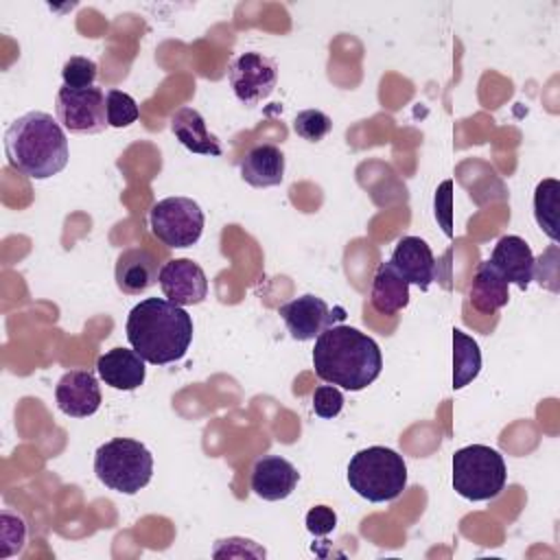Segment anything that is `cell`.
Instances as JSON below:
<instances>
[{
	"label": "cell",
	"mask_w": 560,
	"mask_h": 560,
	"mask_svg": "<svg viewBox=\"0 0 560 560\" xmlns=\"http://www.w3.org/2000/svg\"><path fill=\"white\" fill-rule=\"evenodd\" d=\"M96 77H98L96 63L81 55L70 57L61 68V79H63V85L68 88H92Z\"/></svg>",
	"instance_id": "26"
},
{
	"label": "cell",
	"mask_w": 560,
	"mask_h": 560,
	"mask_svg": "<svg viewBox=\"0 0 560 560\" xmlns=\"http://www.w3.org/2000/svg\"><path fill=\"white\" fill-rule=\"evenodd\" d=\"M468 300L472 308L483 315H492L508 304L510 300L508 282L499 276V271L488 260H483L477 267L472 284L468 289Z\"/></svg>",
	"instance_id": "21"
},
{
	"label": "cell",
	"mask_w": 560,
	"mask_h": 560,
	"mask_svg": "<svg viewBox=\"0 0 560 560\" xmlns=\"http://www.w3.org/2000/svg\"><path fill=\"white\" fill-rule=\"evenodd\" d=\"M313 368L322 381L348 392H361L378 378L383 354L378 343L365 332L335 324L317 335Z\"/></svg>",
	"instance_id": "1"
},
{
	"label": "cell",
	"mask_w": 560,
	"mask_h": 560,
	"mask_svg": "<svg viewBox=\"0 0 560 560\" xmlns=\"http://www.w3.org/2000/svg\"><path fill=\"white\" fill-rule=\"evenodd\" d=\"M300 481L298 468L280 455H262L252 468L249 486L256 497L265 501L287 499Z\"/></svg>",
	"instance_id": "15"
},
{
	"label": "cell",
	"mask_w": 560,
	"mask_h": 560,
	"mask_svg": "<svg viewBox=\"0 0 560 560\" xmlns=\"http://www.w3.org/2000/svg\"><path fill=\"white\" fill-rule=\"evenodd\" d=\"M171 131L190 151L199 155H221L223 149L219 138L208 131L203 116L195 107H179L171 116Z\"/></svg>",
	"instance_id": "19"
},
{
	"label": "cell",
	"mask_w": 560,
	"mask_h": 560,
	"mask_svg": "<svg viewBox=\"0 0 560 560\" xmlns=\"http://www.w3.org/2000/svg\"><path fill=\"white\" fill-rule=\"evenodd\" d=\"M129 346L151 365L179 361L192 341V317L162 298L140 300L125 324Z\"/></svg>",
	"instance_id": "2"
},
{
	"label": "cell",
	"mask_w": 560,
	"mask_h": 560,
	"mask_svg": "<svg viewBox=\"0 0 560 560\" xmlns=\"http://www.w3.org/2000/svg\"><path fill=\"white\" fill-rule=\"evenodd\" d=\"M203 210L190 197L160 199L149 212V225L166 247H190L201 238Z\"/></svg>",
	"instance_id": "7"
},
{
	"label": "cell",
	"mask_w": 560,
	"mask_h": 560,
	"mask_svg": "<svg viewBox=\"0 0 560 560\" xmlns=\"http://www.w3.org/2000/svg\"><path fill=\"white\" fill-rule=\"evenodd\" d=\"M2 551L0 556L2 558H9L13 553H20L22 547H24V540H26V525L22 521V516L9 512V510H2Z\"/></svg>",
	"instance_id": "27"
},
{
	"label": "cell",
	"mask_w": 560,
	"mask_h": 560,
	"mask_svg": "<svg viewBox=\"0 0 560 560\" xmlns=\"http://www.w3.org/2000/svg\"><path fill=\"white\" fill-rule=\"evenodd\" d=\"M96 479L120 494L140 492L153 477L151 451L131 438H114L94 453Z\"/></svg>",
	"instance_id": "5"
},
{
	"label": "cell",
	"mask_w": 560,
	"mask_h": 560,
	"mask_svg": "<svg viewBox=\"0 0 560 560\" xmlns=\"http://www.w3.org/2000/svg\"><path fill=\"white\" fill-rule=\"evenodd\" d=\"M158 282L164 298L177 306L201 304L208 295L206 273L190 258H173L164 262Z\"/></svg>",
	"instance_id": "10"
},
{
	"label": "cell",
	"mask_w": 560,
	"mask_h": 560,
	"mask_svg": "<svg viewBox=\"0 0 560 560\" xmlns=\"http://www.w3.org/2000/svg\"><path fill=\"white\" fill-rule=\"evenodd\" d=\"M534 278L540 287L558 293V245H551L540 254V258L534 260Z\"/></svg>",
	"instance_id": "30"
},
{
	"label": "cell",
	"mask_w": 560,
	"mask_h": 560,
	"mask_svg": "<svg viewBox=\"0 0 560 560\" xmlns=\"http://www.w3.org/2000/svg\"><path fill=\"white\" fill-rule=\"evenodd\" d=\"M116 287L127 295H140L151 289L158 280V258L142 247H129L120 252L114 269Z\"/></svg>",
	"instance_id": "17"
},
{
	"label": "cell",
	"mask_w": 560,
	"mask_h": 560,
	"mask_svg": "<svg viewBox=\"0 0 560 560\" xmlns=\"http://www.w3.org/2000/svg\"><path fill=\"white\" fill-rule=\"evenodd\" d=\"M105 107H107V122H109V127H116V129L129 127L140 116L133 96H129L127 92L116 90V88L105 92Z\"/></svg>",
	"instance_id": "24"
},
{
	"label": "cell",
	"mask_w": 560,
	"mask_h": 560,
	"mask_svg": "<svg viewBox=\"0 0 560 560\" xmlns=\"http://www.w3.org/2000/svg\"><path fill=\"white\" fill-rule=\"evenodd\" d=\"M238 166L243 182L254 188L278 186L284 179V153L271 142L252 147Z\"/></svg>",
	"instance_id": "18"
},
{
	"label": "cell",
	"mask_w": 560,
	"mask_h": 560,
	"mask_svg": "<svg viewBox=\"0 0 560 560\" xmlns=\"http://www.w3.org/2000/svg\"><path fill=\"white\" fill-rule=\"evenodd\" d=\"M280 317L293 339L308 341V339H315L326 328L335 326V319H341L343 315H332V311L322 298L313 293H304L282 304Z\"/></svg>",
	"instance_id": "11"
},
{
	"label": "cell",
	"mask_w": 560,
	"mask_h": 560,
	"mask_svg": "<svg viewBox=\"0 0 560 560\" xmlns=\"http://www.w3.org/2000/svg\"><path fill=\"white\" fill-rule=\"evenodd\" d=\"M370 304L381 315H394L409 304V282L392 267L389 260L381 262L374 273Z\"/></svg>",
	"instance_id": "20"
},
{
	"label": "cell",
	"mask_w": 560,
	"mask_h": 560,
	"mask_svg": "<svg viewBox=\"0 0 560 560\" xmlns=\"http://www.w3.org/2000/svg\"><path fill=\"white\" fill-rule=\"evenodd\" d=\"M389 262L409 284H416L422 291H427L440 276L438 260L427 241L420 236H402L396 243Z\"/></svg>",
	"instance_id": "13"
},
{
	"label": "cell",
	"mask_w": 560,
	"mask_h": 560,
	"mask_svg": "<svg viewBox=\"0 0 560 560\" xmlns=\"http://www.w3.org/2000/svg\"><path fill=\"white\" fill-rule=\"evenodd\" d=\"M508 479L503 455L486 444H468L453 455V488L468 501H488L501 494Z\"/></svg>",
	"instance_id": "6"
},
{
	"label": "cell",
	"mask_w": 560,
	"mask_h": 560,
	"mask_svg": "<svg viewBox=\"0 0 560 560\" xmlns=\"http://www.w3.org/2000/svg\"><path fill=\"white\" fill-rule=\"evenodd\" d=\"M9 166L31 179H48L68 164V138L59 120L46 112H28L4 131Z\"/></svg>",
	"instance_id": "3"
},
{
	"label": "cell",
	"mask_w": 560,
	"mask_h": 560,
	"mask_svg": "<svg viewBox=\"0 0 560 560\" xmlns=\"http://www.w3.org/2000/svg\"><path fill=\"white\" fill-rule=\"evenodd\" d=\"M293 129L300 138H304L308 142H319L322 138H326L332 131V120L328 114H324L319 109H302V112H298V116L293 120Z\"/></svg>",
	"instance_id": "25"
},
{
	"label": "cell",
	"mask_w": 560,
	"mask_h": 560,
	"mask_svg": "<svg viewBox=\"0 0 560 560\" xmlns=\"http://www.w3.org/2000/svg\"><path fill=\"white\" fill-rule=\"evenodd\" d=\"M337 527V514L328 505H315L306 514V529L313 536H326Z\"/></svg>",
	"instance_id": "31"
},
{
	"label": "cell",
	"mask_w": 560,
	"mask_h": 560,
	"mask_svg": "<svg viewBox=\"0 0 560 560\" xmlns=\"http://www.w3.org/2000/svg\"><path fill=\"white\" fill-rule=\"evenodd\" d=\"M481 370V350L479 343L462 332L453 330V389L466 387L470 381L477 378Z\"/></svg>",
	"instance_id": "22"
},
{
	"label": "cell",
	"mask_w": 560,
	"mask_h": 560,
	"mask_svg": "<svg viewBox=\"0 0 560 560\" xmlns=\"http://www.w3.org/2000/svg\"><path fill=\"white\" fill-rule=\"evenodd\" d=\"M228 81L234 96L243 105L254 107L276 90L278 66L262 52H243L232 59Z\"/></svg>",
	"instance_id": "9"
},
{
	"label": "cell",
	"mask_w": 560,
	"mask_h": 560,
	"mask_svg": "<svg viewBox=\"0 0 560 560\" xmlns=\"http://www.w3.org/2000/svg\"><path fill=\"white\" fill-rule=\"evenodd\" d=\"M558 197H560V182L547 177L536 184L534 190V219L538 228L558 243Z\"/></svg>",
	"instance_id": "23"
},
{
	"label": "cell",
	"mask_w": 560,
	"mask_h": 560,
	"mask_svg": "<svg viewBox=\"0 0 560 560\" xmlns=\"http://www.w3.org/2000/svg\"><path fill=\"white\" fill-rule=\"evenodd\" d=\"M346 477L359 497L372 503L394 501L407 486V464L394 448L368 446L352 455Z\"/></svg>",
	"instance_id": "4"
},
{
	"label": "cell",
	"mask_w": 560,
	"mask_h": 560,
	"mask_svg": "<svg viewBox=\"0 0 560 560\" xmlns=\"http://www.w3.org/2000/svg\"><path fill=\"white\" fill-rule=\"evenodd\" d=\"M144 363L147 361L133 348H112L98 357L96 372L105 385L120 392H133L144 383Z\"/></svg>",
	"instance_id": "16"
},
{
	"label": "cell",
	"mask_w": 560,
	"mask_h": 560,
	"mask_svg": "<svg viewBox=\"0 0 560 560\" xmlns=\"http://www.w3.org/2000/svg\"><path fill=\"white\" fill-rule=\"evenodd\" d=\"M55 400L61 413L70 418H88L98 411L103 396L98 381L90 370H70L59 378Z\"/></svg>",
	"instance_id": "12"
},
{
	"label": "cell",
	"mask_w": 560,
	"mask_h": 560,
	"mask_svg": "<svg viewBox=\"0 0 560 560\" xmlns=\"http://www.w3.org/2000/svg\"><path fill=\"white\" fill-rule=\"evenodd\" d=\"M57 120L70 133H101L107 122L105 92L96 85L92 88H68L61 85L55 98Z\"/></svg>",
	"instance_id": "8"
},
{
	"label": "cell",
	"mask_w": 560,
	"mask_h": 560,
	"mask_svg": "<svg viewBox=\"0 0 560 560\" xmlns=\"http://www.w3.org/2000/svg\"><path fill=\"white\" fill-rule=\"evenodd\" d=\"M343 409V394L337 385H319L313 392V411L319 418H335Z\"/></svg>",
	"instance_id": "28"
},
{
	"label": "cell",
	"mask_w": 560,
	"mask_h": 560,
	"mask_svg": "<svg viewBox=\"0 0 560 560\" xmlns=\"http://www.w3.org/2000/svg\"><path fill=\"white\" fill-rule=\"evenodd\" d=\"M534 254L525 238L516 234H505L497 241L488 262L499 271V276L508 284H516L518 289H527L534 280Z\"/></svg>",
	"instance_id": "14"
},
{
	"label": "cell",
	"mask_w": 560,
	"mask_h": 560,
	"mask_svg": "<svg viewBox=\"0 0 560 560\" xmlns=\"http://www.w3.org/2000/svg\"><path fill=\"white\" fill-rule=\"evenodd\" d=\"M433 212L442 232L448 238H453V182L451 179H444L438 186V192L433 199Z\"/></svg>",
	"instance_id": "29"
}]
</instances>
